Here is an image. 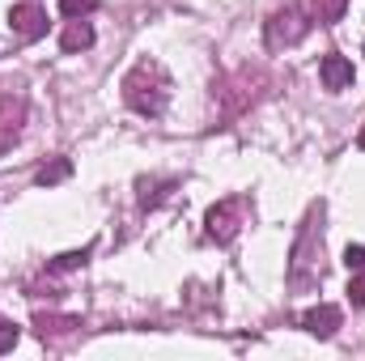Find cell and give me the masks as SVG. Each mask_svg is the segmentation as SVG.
Returning <instances> with one entry per match:
<instances>
[{
    "mask_svg": "<svg viewBox=\"0 0 365 361\" xmlns=\"http://www.w3.org/2000/svg\"><path fill=\"white\" fill-rule=\"evenodd\" d=\"M123 102H128L136 115L158 119V115L166 111V102H170V77H166V68H162L158 60L132 64L128 77H123Z\"/></svg>",
    "mask_w": 365,
    "mask_h": 361,
    "instance_id": "1",
    "label": "cell"
},
{
    "mask_svg": "<svg viewBox=\"0 0 365 361\" xmlns=\"http://www.w3.org/2000/svg\"><path fill=\"white\" fill-rule=\"evenodd\" d=\"M323 280V204L310 208L297 243H293V260H289V285L293 289H310Z\"/></svg>",
    "mask_w": 365,
    "mask_h": 361,
    "instance_id": "2",
    "label": "cell"
},
{
    "mask_svg": "<svg viewBox=\"0 0 365 361\" xmlns=\"http://www.w3.org/2000/svg\"><path fill=\"white\" fill-rule=\"evenodd\" d=\"M310 17L302 13V9H293V4H284V9H276L272 17L264 21V39H268V47L280 51V47H297L306 34H310Z\"/></svg>",
    "mask_w": 365,
    "mask_h": 361,
    "instance_id": "3",
    "label": "cell"
},
{
    "mask_svg": "<svg viewBox=\"0 0 365 361\" xmlns=\"http://www.w3.org/2000/svg\"><path fill=\"white\" fill-rule=\"evenodd\" d=\"M247 213H251V204H247L242 195H230V200L212 204V208H208V217H204L208 238H217V243H234V238H238V230L247 225Z\"/></svg>",
    "mask_w": 365,
    "mask_h": 361,
    "instance_id": "4",
    "label": "cell"
},
{
    "mask_svg": "<svg viewBox=\"0 0 365 361\" xmlns=\"http://www.w3.org/2000/svg\"><path fill=\"white\" fill-rule=\"evenodd\" d=\"M340 323H344V310L331 306V302H319V306H310V310L302 315V327H306L310 336H319V340H331V336L340 332Z\"/></svg>",
    "mask_w": 365,
    "mask_h": 361,
    "instance_id": "5",
    "label": "cell"
},
{
    "mask_svg": "<svg viewBox=\"0 0 365 361\" xmlns=\"http://www.w3.org/2000/svg\"><path fill=\"white\" fill-rule=\"evenodd\" d=\"M21 119H26V98L13 90L0 93V149H9L21 132Z\"/></svg>",
    "mask_w": 365,
    "mask_h": 361,
    "instance_id": "6",
    "label": "cell"
},
{
    "mask_svg": "<svg viewBox=\"0 0 365 361\" xmlns=\"http://www.w3.org/2000/svg\"><path fill=\"white\" fill-rule=\"evenodd\" d=\"M9 26H13V34H21V39H43L47 34V9H38V4H13L9 9Z\"/></svg>",
    "mask_w": 365,
    "mask_h": 361,
    "instance_id": "7",
    "label": "cell"
},
{
    "mask_svg": "<svg viewBox=\"0 0 365 361\" xmlns=\"http://www.w3.org/2000/svg\"><path fill=\"white\" fill-rule=\"evenodd\" d=\"M319 81H323V90H331V93H340V90H349L353 81H357V73H353V60H344V56H323V64H319Z\"/></svg>",
    "mask_w": 365,
    "mask_h": 361,
    "instance_id": "8",
    "label": "cell"
},
{
    "mask_svg": "<svg viewBox=\"0 0 365 361\" xmlns=\"http://www.w3.org/2000/svg\"><path fill=\"white\" fill-rule=\"evenodd\" d=\"M60 47H64L68 56L90 51V47H93V26L86 21V17H73V21L64 26V34H60Z\"/></svg>",
    "mask_w": 365,
    "mask_h": 361,
    "instance_id": "9",
    "label": "cell"
},
{
    "mask_svg": "<svg viewBox=\"0 0 365 361\" xmlns=\"http://www.w3.org/2000/svg\"><path fill=\"white\" fill-rule=\"evenodd\" d=\"M68 175H73V162H68V158H56V162H47V166L34 175V183H38V187H56V183H64Z\"/></svg>",
    "mask_w": 365,
    "mask_h": 361,
    "instance_id": "10",
    "label": "cell"
},
{
    "mask_svg": "<svg viewBox=\"0 0 365 361\" xmlns=\"http://www.w3.org/2000/svg\"><path fill=\"white\" fill-rule=\"evenodd\" d=\"M344 9H349V0H314V21L319 26H336L344 17Z\"/></svg>",
    "mask_w": 365,
    "mask_h": 361,
    "instance_id": "11",
    "label": "cell"
},
{
    "mask_svg": "<svg viewBox=\"0 0 365 361\" xmlns=\"http://www.w3.org/2000/svg\"><path fill=\"white\" fill-rule=\"evenodd\" d=\"M17 340H21V327H17V323H9V319H0V357H4V353H13V349H17Z\"/></svg>",
    "mask_w": 365,
    "mask_h": 361,
    "instance_id": "12",
    "label": "cell"
},
{
    "mask_svg": "<svg viewBox=\"0 0 365 361\" xmlns=\"http://www.w3.org/2000/svg\"><path fill=\"white\" fill-rule=\"evenodd\" d=\"M93 9H98V0H60V13L73 21V17H90Z\"/></svg>",
    "mask_w": 365,
    "mask_h": 361,
    "instance_id": "13",
    "label": "cell"
},
{
    "mask_svg": "<svg viewBox=\"0 0 365 361\" xmlns=\"http://www.w3.org/2000/svg\"><path fill=\"white\" fill-rule=\"evenodd\" d=\"M86 260H90V247H81V251H68V255H60V260H56L51 268H56V272H73V268H81Z\"/></svg>",
    "mask_w": 365,
    "mask_h": 361,
    "instance_id": "14",
    "label": "cell"
},
{
    "mask_svg": "<svg viewBox=\"0 0 365 361\" xmlns=\"http://www.w3.org/2000/svg\"><path fill=\"white\" fill-rule=\"evenodd\" d=\"M349 302L353 306H365V268H357L353 280H349Z\"/></svg>",
    "mask_w": 365,
    "mask_h": 361,
    "instance_id": "15",
    "label": "cell"
},
{
    "mask_svg": "<svg viewBox=\"0 0 365 361\" xmlns=\"http://www.w3.org/2000/svg\"><path fill=\"white\" fill-rule=\"evenodd\" d=\"M344 264H349V272L365 268V247H349V251H344Z\"/></svg>",
    "mask_w": 365,
    "mask_h": 361,
    "instance_id": "16",
    "label": "cell"
},
{
    "mask_svg": "<svg viewBox=\"0 0 365 361\" xmlns=\"http://www.w3.org/2000/svg\"><path fill=\"white\" fill-rule=\"evenodd\" d=\"M357 149H365V123H361V132H357Z\"/></svg>",
    "mask_w": 365,
    "mask_h": 361,
    "instance_id": "17",
    "label": "cell"
}]
</instances>
